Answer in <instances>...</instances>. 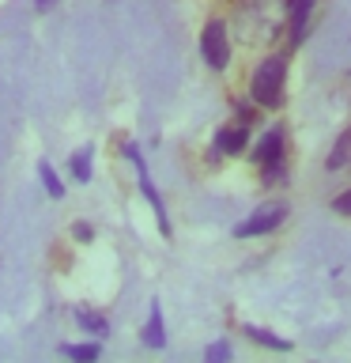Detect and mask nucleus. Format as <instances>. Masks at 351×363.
<instances>
[{"instance_id":"nucleus-1","label":"nucleus","mask_w":351,"mask_h":363,"mask_svg":"<svg viewBox=\"0 0 351 363\" xmlns=\"http://www.w3.org/2000/svg\"><path fill=\"white\" fill-rule=\"evenodd\" d=\"M283 84H287V61L283 57H265L260 68L253 72V84H249V99L257 106H280L283 102Z\"/></svg>"},{"instance_id":"nucleus-2","label":"nucleus","mask_w":351,"mask_h":363,"mask_svg":"<svg viewBox=\"0 0 351 363\" xmlns=\"http://www.w3.org/2000/svg\"><path fill=\"white\" fill-rule=\"evenodd\" d=\"M200 53H204V61H208V68H215V72H223V68L231 65V38H226V27H223L219 19L204 27Z\"/></svg>"},{"instance_id":"nucleus-3","label":"nucleus","mask_w":351,"mask_h":363,"mask_svg":"<svg viewBox=\"0 0 351 363\" xmlns=\"http://www.w3.org/2000/svg\"><path fill=\"white\" fill-rule=\"evenodd\" d=\"M283 216H287V204H260V208L249 216V220H242L234 227V235L238 238H253V235H268V231H276V227L283 223Z\"/></svg>"},{"instance_id":"nucleus-4","label":"nucleus","mask_w":351,"mask_h":363,"mask_svg":"<svg viewBox=\"0 0 351 363\" xmlns=\"http://www.w3.org/2000/svg\"><path fill=\"white\" fill-rule=\"evenodd\" d=\"M125 155H129V163L136 167V182H140V193H144L147 201H151V212L159 216V227H163V231H170V223H166V204H163V197L155 193L151 178H147V167H144V155H140V147H136V144H125Z\"/></svg>"},{"instance_id":"nucleus-5","label":"nucleus","mask_w":351,"mask_h":363,"mask_svg":"<svg viewBox=\"0 0 351 363\" xmlns=\"http://www.w3.org/2000/svg\"><path fill=\"white\" fill-rule=\"evenodd\" d=\"M253 159H257L260 167H268V163H280V159H283V133H280V129H272V133H265V136H260V144H257Z\"/></svg>"},{"instance_id":"nucleus-6","label":"nucleus","mask_w":351,"mask_h":363,"mask_svg":"<svg viewBox=\"0 0 351 363\" xmlns=\"http://www.w3.org/2000/svg\"><path fill=\"white\" fill-rule=\"evenodd\" d=\"M215 152L223 155H242L246 152V125H231V129L215 133Z\"/></svg>"},{"instance_id":"nucleus-7","label":"nucleus","mask_w":351,"mask_h":363,"mask_svg":"<svg viewBox=\"0 0 351 363\" xmlns=\"http://www.w3.org/2000/svg\"><path fill=\"white\" fill-rule=\"evenodd\" d=\"M144 345H151V348H163L166 345V337H163V311H159V303H151V314H147Z\"/></svg>"},{"instance_id":"nucleus-8","label":"nucleus","mask_w":351,"mask_h":363,"mask_svg":"<svg viewBox=\"0 0 351 363\" xmlns=\"http://www.w3.org/2000/svg\"><path fill=\"white\" fill-rule=\"evenodd\" d=\"M347 163H351V129L340 133V140L333 144V152H328V159H325L328 170H340V167H347Z\"/></svg>"},{"instance_id":"nucleus-9","label":"nucleus","mask_w":351,"mask_h":363,"mask_svg":"<svg viewBox=\"0 0 351 363\" xmlns=\"http://www.w3.org/2000/svg\"><path fill=\"white\" fill-rule=\"evenodd\" d=\"M91 152H95V147H79V152L72 155V174H76V182H91Z\"/></svg>"},{"instance_id":"nucleus-10","label":"nucleus","mask_w":351,"mask_h":363,"mask_svg":"<svg viewBox=\"0 0 351 363\" xmlns=\"http://www.w3.org/2000/svg\"><path fill=\"white\" fill-rule=\"evenodd\" d=\"M76 322L87 329V333H106V318L95 311H76Z\"/></svg>"},{"instance_id":"nucleus-11","label":"nucleus","mask_w":351,"mask_h":363,"mask_svg":"<svg viewBox=\"0 0 351 363\" xmlns=\"http://www.w3.org/2000/svg\"><path fill=\"white\" fill-rule=\"evenodd\" d=\"M38 174H42L45 193H50V197H64V186H61V178L53 174V167H50V163H38Z\"/></svg>"},{"instance_id":"nucleus-12","label":"nucleus","mask_w":351,"mask_h":363,"mask_svg":"<svg viewBox=\"0 0 351 363\" xmlns=\"http://www.w3.org/2000/svg\"><path fill=\"white\" fill-rule=\"evenodd\" d=\"M246 333L249 337H253V340H260V345H268V348H280V352H287L291 345H287V340H280V337H272L268 333V329H257V325H246Z\"/></svg>"},{"instance_id":"nucleus-13","label":"nucleus","mask_w":351,"mask_h":363,"mask_svg":"<svg viewBox=\"0 0 351 363\" xmlns=\"http://www.w3.org/2000/svg\"><path fill=\"white\" fill-rule=\"evenodd\" d=\"M64 356H72V359H98V345H61Z\"/></svg>"},{"instance_id":"nucleus-14","label":"nucleus","mask_w":351,"mask_h":363,"mask_svg":"<svg viewBox=\"0 0 351 363\" xmlns=\"http://www.w3.org/2000/svg\"><path fill=\"white\" fill-rule=\"evenodd\" d=\"M72 238H76V242H91V238H95V231H91V223L79 220V223H72Z\"/></svg>"},{"instance_id":"nucleus-15","label":"nucleus","mask_w":351,"mask_h":363,"mask_svg":"<svg viewBox=\"0 0 351 363\" xmlns=\"http://www.w3.org/2000/svg\"><path fill=\"white\" fill-rule=\"evenodd\" d=\"M333 212H340V216H351V189H347V193H340V197L333 201Z\"/></svg>"},{"instance_id":"nucleus-16","label":"nucleus","mask_w":351,"mask_h":363,"mask_svg":"<svg viewBox=\"0 0 351 363\" xmlns=\"http://www.w3.org/2000/svg\"><path fill=\"white\" fill-rule=\"evenodd\" d=\"M226 356H231V348H226V345H212L208 348V359H226Z\"/></svg>"},{"instance_id":"nucleus-17","label":"nucleus","mask_w":351,"mask_h":363,"mask_svg":"<svg viewBox=\"0 0 351 363\" xmlns=\"http://www.w3.org/2000/svg\"><path fill=\"white\" fill-rule=\"evenodd\" d=\"M34 8H38V11H50V8H57V0H34Z\"/></svg>"}]
</instances>
